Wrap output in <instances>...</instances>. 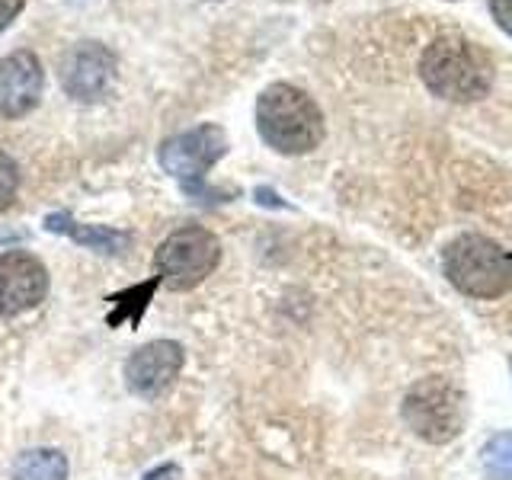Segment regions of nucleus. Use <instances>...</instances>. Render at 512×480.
Returning a JSON list of instances; mask_svg holds the SVG:
<instances>
[{
  "label": "nucleus",
  "instance_id": "obj_1",
  "mask_svg": "<svg viewBox=\"0 0 512 480\" xmlns=\"http://www.w3.org/2000/svg\"><path fill=\"white\" fill-rule=\"evenodd\" d=\"M420 80L445 103H477L493 87V61L468 36L442 32L423 48Z\"/></svg>",
  "mask_w": 512,
  "mask_h": 480
},
{
  "label": "nucleus",
  "instance_id": "obj_2",
  "mask_svg": "<svg viewBox=\"0 0 512 480\" xmlns=\"http://www.w3.org/2000/svg\"><path fill=\"white\" fill-rule=\"evenodd\" d=\"M256 128L260 138L269 144L276 154L298 157L311 154L320 141H324V112H320L317 100L295 84H269L260 100H256Z\"/></svg>",
  "mask_w": 512,
  "mask_h": 480
},
{
  "label": "nucleus",
  "instance_id": "obj_3",
  "mask_svg": "<svg viewBox=\"0 0 512 480\" xmlns=\"http://www.w3.org/2000/svg\"><path fill=\"white\" fill-rule=\"evenodd\" d=\"M445 279L461 295L477 301L503 298L512 288V256L503 253L496 240L484 234H461L445 247L442 256Z\"/></svg>",
  "mask_w": 512,
  "mask_h": 480
},
{
  "label": "nucleus",
  "instance_id": "obj_4",
  "mask_svg": "<svg viewBox=\"0 0 512 480\" xmlns=\"http://www.w3.org/2000/svg\"><path fill=\"white\" fill-rule=\"evenodd\" d=\"M400 413H404V423L413 429V436H420L432 445H445L458 439L464 420H468L461 388L442 375L416 381L407 391L404 404H400Z\"/></svg>",
  "mask_w": 512,
  "mask_h": 480
},
{
  "label": "nucleus",
  "instance_id": "obj_5",
  "mask_svg": "<svg viewBox=\"0 0 512 480\" xmlns=\"http://www.w3.org/2000/svg\"><path fill=\"white\" fill-rule=\"evenodd\" d=\"M218 260H221L218 237L208 228H202V224L176 228L154 256L157 279L167 288H173V292H189V288L205 282L215 272Z\"/></svg>",
  "mask_w": 512,
  "mask_h": 480
},
{
  "label": "nucleus",
  "instance_id": "obj_6",
  "mask_svg": "<svg viewBox=\"0 0 512 480\" xmlns=\"http://www.w3.org/2000/svg\"><path fill=\"white\" fill-rule=\"evenodd\" d=\"M228 154V135L221 125H196L189 132H180L160 144L157 160L164 173H170L176 183L183 186L189 196H208L205 173L212 170L218 160Z\"/></svg>",
  "mask_w": 512,
  "mask_h": 480
},
{
  "label": "nucleus",
  "instance_id": "obj_7",
  "mask_svg": "<svg viewBox=\"0 0 512 480\" xmlns=\"http://www.w3.org/2000/svg\"><path fill=\"white\" fill-rule=\"evenodd\" d=\"M112 74H116V55L103 42H80L61 61V87L77 103L103 100Z\"/></svg>",
  "mask_w": 512,
  "mask_h": 480
},
{
  "label": "nucleus",
  "instance_id": "obj_8",
  "mask_svg": "<svg viewBox=\"0 0 512 480\" xmlns=\"http://www.w3.org/2000/svg\"><path fill=\"white\" fill-rule=\"evenodd\" d=\"M48 295V269L39 256L7 250L0 256V314L16 317L42 304Z\"/></svg>",
  "mask_w": 512,
  "mask_h": 480
},
{
  "label": "nucleus",
  "instance_id": "obj_9",
  "mask_svg": "<svg viewBox=\"0 0 512 480\" xmlns=\"http://www.w3.org/2000/svg\"><path fill=\"white\" fill-rule=\"evenodd\" d=\"M45 90V68L36 52L20 48L0 58V119H23Z\"/></svg>",
  "mask_w": 512,
  "mask_h": 480
},
{
  "label": "nucleus",
  "instance_id": "obj_10",
  "mask_svg": "<svg viewBox=\"0 0 512 480\" xmlns=\"http://www.w3.org/2000/svg\"><path fill=\"white\" fill-rule=\"evenodd\" d=\"M183 346L173 340H154L148 346L135 349L125 362V381L128 388L141 397H157L164 394L173 378L183 368Z\"/></svg>",
  "mask_w": 512,
  "mask_h": 480
},
{
  "label": "nucleus",
  "instance_id": "obj_11",
  "mask_svg": "<svg viewBox=\"0 0 512 480\" xmlns=\"http://www.w3.org/2000/svg\"><path fill=\"white\" fill-rule=\"evenodd\" d=\"M45 228L48 231H58V234H68L74 244L96 250V253H122L128 247V237L125 231L116 228H103V224H77L71 215H48L45 218Z\"/></svg>",
  "mask_w": 512,
  "mask_h": 480
},
{
  "label": "nucleus",
  "instance_id": "obj_12",
  "mask_svg": "<svg viewBox=\"0 0 512 480\" xmlns=\"http://www.w3.org/2000/svg\"><path fill=\"white\" fill-rule=\"evenodd\" d=\"M13 480H68V458L58 448H32L16 458Z\"/></svg>",
  "mask_w": 512,
  "mask_h": 480
},
{
  "label": "nucleus",
  "instance_id": "obj_13",
  "mask_svg": "<svg viewBox=\"0 0 512 480\" xmlns=\"http://www.w3.org/2000/svg\"><path fill=\"white\" fill-rule=\"evenodd\" d=\"M487 480H512V432H496L480 452Z\"/></svg>",
  "mask_w": 512,
  "mask_h": 480
},
{
  "label": "nucleus",
  "instance_id": "obj_14",
  "mask_svg": "<svg viewBox=\"0 0 512 480\" xmlns=\"http://www.w3.org/2000/svg\"><path fill=\"white\" fill-rule=\"evenodd\" d=\"M160 285V279L148 282V285H138L132 288V292H125V295H116L112 298V304H116V311L109 314V327H116L122 324V320H138L141 311L148 308V301H151V292Z\"/></svg>",
  "mask_w": 512,
  "mask_h": 480
},
{
  "label": "nucleus",
  "instance_id": "obj_15",
  "mask_svg": "<svg viewBox=\"0 0 512 480\" xmlns=\"http://www.w3.org/2000/svg\"><path fill=\"white\" fill-rule=\"evenodd\" d=\"M16 189H20V167L7 151H0V212L16 199Z\"/></svg>",
  "mask_w": 512,
  "mask_h": 480
},
{
  "label": "nucleus",
  "instance_id": "obj_16",
  "mask_svg": "<svg viewBox=\"0 0 512 480\" xmlns=\"http://www.w3.org/2000/svg\"><path fill=\"white\" fill-rule=\"evenodd\" d=\"M490 13L496 26H500L506 36H512V0H490Z\"/></svg>",
  "mask_w": 512,
  "mask_h": 480
},
{
  "label": "nucleus",
  "instance_id": "obj_17",
  "mask_svg": "<svg viewBox=\"0 0 512 480\" xmlns=\"http://www.w3.org/2000/svg\"><path fill=\"white\" fill-rule=\"evenodd\" d=\"M23 4H26V0H0V29H7L16 16H20Z\"/></svg>",
  "mask_w": 512,
  "mask_h": 480
},
{
  "label": "nucleus",
  "instance_id": "obj_18",
  "mask_svg": "<svg viewBox=\"0 0 512 480\" xmlns=\"http://www.w3.org/2000/svg\"><path fill=\"white\" fill-rule=\"evenodd\" d=\"M176 477H180V468H176V464H167V468L151 471L144 480H176Z\"/></svg>",
  "mask_w": 512,
  "mask_h": 480
},
{
  "label": "nucleus",
  "instance_id": "obj_19",
  "mask_svg": "<svg viewBox=\"0 0 512 480\" xmlns=\"http://www.w3.org/2000/svg\"><path fill=\"white\" fill-rule=\"evenodd\" d=\"M509 365H512V362H509Z\"/></svg>",
  "mask_w": 512,
  "mask_h": 480
}]
</instances>
